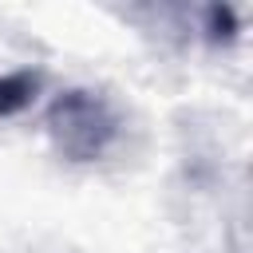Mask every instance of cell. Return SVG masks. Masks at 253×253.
Returning <instances> with one entry per match:
<instances>
[{
	"mask_svg": "<svg viewBox=\"0 0 253 253\" xmlns=\"http://www.w3.org/2000/svg\"><path fill=\"white\" fill-rule=\"evenodd\" d=\"M47 134L55 150L71 162H95L119 138V119L111 103L95 91H67L47 107Z\"/></svg>",
	"mask_w": 253,
	"mask_h": 253,
	"instance_id": "cell-1",
	"label": "cell"
},
{
	"mask_svg": "<svg viewBox=\"0 0 253 253\" xmlns=\"http://www.w3.org/2000/svg\"><path fill=\"white\" fill-rule=\"evenodd\" d=\"M36 91H40V71H32V67L0 75V119H12L24 107H32Z\"/></svg>",
	"mask_w": 253,
	"mask_h": 253,
	"instance_id": "cell-2",
	"label": "cell"
}]
</instances>
